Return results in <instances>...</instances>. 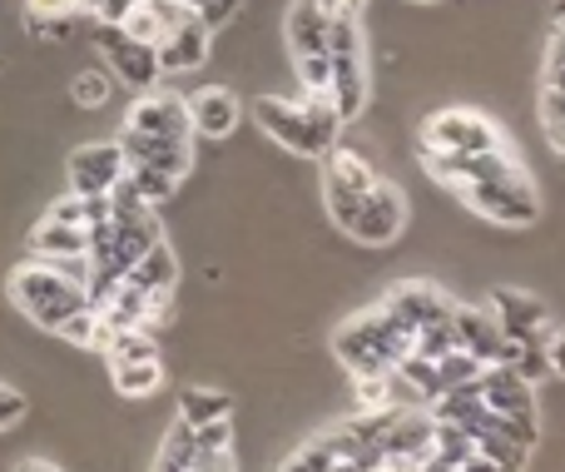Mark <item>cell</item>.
I'll use <instances>...</instances> for the list:
<instances>
[{"instance_id":"cell-1","label":"cell","mask_w":565,"mask_h":472,"mask_svg":"<svg viewBox=\"0 0 565 472\" xmlns=\"http://www.w3.org/2000/svg\"><path fill=\"white\" fill-rule=\"evenodd\" d=\"M254 119L274 145H282L288 155H302V159H322L342 139V125H348L328 95H302V99L258 95Z\"/></svg>"},{"instance_id":"cell-2","label":"cell","mask_w":565,"mask_h":472,"mask_svg":"<svg viewBox=\"0 0 565 472\" xmlns=\"http://www.w3.org/2000/svg\"><path fill=\"white\" fill-rule=\"evenodd\" d=\"M6 294L30 324L45 328V334H55V338H65V328L89 308V289L75 284V279H65L55 264H45V259L20 264L15 274H10Z\"/></svg>"},{"instance_id":"cell-3","label":"cell","mask_w":565,"mask_h":472,"mask_svg":"<svg viewBox=\"0 0 565 472\" xmlns=\"http://www.w3.org/2000/svg\"><path fill=\"white\" fill-rule=\"evenodd\" d=\"M332 348H338L342 368L352 378H372V374H392L417 348V334H407L387 308H372V314H358L352 324H342Z\"/></svg>"},{"instance_id":"cell-4","label":"cell","mask_w":565,"mask_h":472,"mask_svg":"<svg viewBox=\"0 0 565 472\" xmlns=\"http://www.w3.org/2000/svg\"><path fill=\"white\" fill-rule=\"evenodd\" d=\"M332 10V6H328ZM328 60H332V85L328 99L338 105L342 119H362L372 99V75H367V45H362V15H342L332 10L328 25Z\"/></svg>"},{"instance_id":"cell-5","label":"cell","mask_w":565,"mask_h":472,"mask_svg":"<svg viewBox=\"0 0 565 472\" xmlns=\"http://www.w3.org/2000/svg\"><path fill=\"white\" fill-rule=\"evenodd\" d=\"M328 25H332L328 0H292L288 15H282V35H288V55L302 80V95H328L332 85Z\"/></svg>"},{"instance_id":"cell-6","label":"cell","mask_w":565,"mask_h":472,"mask_svg":"<svg viewBox=\"0 0 565 472\" xmlns=\"http://www.w3.org/2000/svg\"><path fill=\"white\" fill-rule=\"evenodd\" d=\"M467 199V209H477L481 219L501 229H526L541 219V199H536V185L526 179V169H511L501 179H481V185H467L457 189Z\"/></svg>"},{"instance_id":"cell-7","label":"cell","mask_w":565,"mask_h":472,"mask_svg":"<svg viewBox=\"0 0 565 472\" xmlns=\"http://www.w3.org/2000/svg\"><path fill=\"white\" fill-rule=\"evenodd\" d=\"M417 149H441V155H487V149H507L501 145L497 119H487L481 109H437L427 115L417 135Z\"/></svg>"},{"instance_id":"cell-8","label":"cell","mask_w":565,"mask_h":472,"mask_svg":"<svg viewBox=\"0 0 565 472\" xmlns=\"http://www.w3.org/2000/svg\"><path fill=\"white\" fill-rule=\"evenodd\" d=\"M372 185H377V169H372L358 149L332 145L328 155H322V195H328V214L338 229L348 224L352 209L372 195Z\"/></svg>"},{"instance_id":"cell-9","label":"cell","mask_w":565,"mask_h":472,"mask_svg":"<svg viewBox=\"0 0 565 472\" xmlns=\"http://www.w3.org/2000/svg\"><path fill=\"white\" fill-rule=\"evenodd\" d=\"M95 40H99V60H105V70L115 75V85L135 90V95H145V90H159V55L154 45H145V40L125 35L119 25H95Z\"/></svg>"},{"instance_id":"cell-10","label":"cell","mask_w":565,"mask_h":472,"mask_svg":"<svg viewBox=\"0 0 565 472\" xmlns=\"http://www.w3.org/2000/svg\"><path fill=\"white\" fill-rule=\"evenodd\" d=\"M402 229H407V199H402L397 185L377 179V185H372V195L362 199V204L352 209V219L342 224V234L358 239V244L387 249V244H397V239H402Z\"/></svg>"},{"instance_id":"cell-11","label":"cell","mask_w":565,"mask_h":472,"mask_svg":"<svg viewBox=\"0 0 565 472\" xmlns=\"http://www.w3.org/2000/svg\"><path fill=\"white\" fill-rule=\"evenodd\" d=\"M65 175H70V195L105 199V195H115V185L129 175V159H125V149H119V139H89V145H79L75 155H70Z\"/></svg>"},{"instance_id":"cell-12","label":"cell","mask_w":565,"mask_h":472,"mask_svg":"<svg viewBox=\"0 0 565 472\" xmlns=\"http://www.w3.org/2000/svg\"><path fill=\"white\" fill-rule=\"evenodd\" d=\"M119 135H139V139H194L189 125V99L174 90H145L135 95V105L125 109V129Z\"/></svg>"},{"instance_id":"cell-13","label":"cell","mask_w":565,"mask_h":472,"mask_svg":"<svg viewBox=\"0 0 565 472\" xmlns=\"http://www.w3.org/2000/svg\"><path fill=\"white\" fill-rule=\"evenodd\" d=\"M491 318L501 324V334L511 338V344H546L551 338V314L541 298L521 294V289H491L487 298Z\"/></svg>"},{"instance_id":"cell-14","label":"cell","mask_w":565,"mask_h":472,"mask_svg":"<svg viewBox=\"0 0 565 472\" xmlns=\"http://www.w3.org/2000/svg\"><path fill=\"white\" fill-rule=\"evenodd\" d=\"M154 55H159V75L164 80L194 75V70H204L209 55H214V30H209L199 15H189V20H179L164 40H159Z\"/></svg>"},{"instance_id":"cell-15","label":"cell","mask_w":565,"mask_h":472,"mask_svg":"<svg viewBox=\"0 0 565 472\" xmlns=\"http://www.w3.org/2000/svg\"><path fill=\"white\" fill-rule=\"evenodd\" d=\"M244 119V99L228 85H204L189 95V125H194V139H228Z\"/></svg>"},{"instance_id":"cell-16","label":"cell","mask_w":565,"mask_h":472,"mask_svg":"<svg viewBox=\"0 0 565 472\" xmlns=\"http://www.w3.org/2000/svg\"><path fill=\"white\" fill-rule=\"evenodd\" d=\"M477 394H481V403H487L491 413H501V418H536V398H531L536 388H531L511 364H487L481 368Z\"/></svg>"},{"instance_id":"cell-17","label":"cell","mask_w":565,"mask_h":472,"mask_svg":"<svg viewBox=\"0 0 565 472\" xmlns=\"http://www.w3.org/2000/svg\"><path fill=\"white\" fill-rule=\"evenodd\" d=\"M382 308H387V314L397 318L407 334H417V328H427V324H437V318H447L457 304H451L441 289H431V284H402L397 294H387V304H382Z\"/></svg>"},{"instance_id":"cell-18","label":"cell","mask_w":565,"mask_h":472,"mask_svg":"<svg viewBox=\"0 0 565 472\" xmlns=\"http://www.w3.org/2000/svg\"><path fill=\"white\" fill-rule=\"evenodd\" d=\"M125 284L139 289L145 298H154V304H174V284H179V259H174V249L159 239V244L149 249V254L125 274Z\"/></svg>"},{"instance_id":"cell-19","label":"cell","mask_w":565,"mask_h":472,"mask_svg":"<svg viewBox=\"0 0 565 472\" xmlns=\"http://www.w3.org/2000/svg\"><path fill=\"white\" fill-rule=\"evenodd\" d=\"M451 324H457V338L461 348H467L471 358H481V364H497L501 348H507V334H501V324L491 318V308H451Z\"/></svg>"},{"instance_id":"cell-20","label":"cell","mask_w":565,"mask_h":472,"mask_svg":"<svg viewBox=\"0 0 565 472\" xmlns=\"http://www.w3.org/2000/svg\"><path fill=\"white\" fill-rule=\"evenodd\" d=\"M79 254H89V229L55 219L45 209V219L30 229V259H79Z\"/></svg>"},{"instance_id":"cell-21","label":"cell","mask_w":565,"mask_h":472,"mask_svg":"<svg viewBox=\"0 0 565 472\" xmlns=\"http://www.w3.org/2000/svg\"><path fill=\"white\" fill-rule=\"evenodd\" d=\"M109 384L119 398H154L164 388V364L159 358H125V364H109Z\"/></svg>"},{"instance_id":"cell-22","label":"cell","mask_w":565,"mask_h":472,"mask_svg":"<svg viewBox=\"0 0 565 472\" xmlns=\"http://www.w3.org/2000/svg\"><path fill=\"white\" fill-rule=\"evenodd\" d=\"M224 418H234V398L218 394V388H184L179 394V423L209 428V423H224Z\"/></svg>"},{"instance_id":"cell-23","label":"cell","mask_w":565,"mask_h":472,"mask_svg":"<svg viewBox=\"0 0 565 472\" xmlns=\"http://www.w3.org/2000/svg\"><path fill=\"white\" fill-rule=\"evenodd\" d=\"M109 95H115V75H109L105 65H89L70 80V99H75L79 109H105Z\"/></svg>"},{"instance_id":"cell-24","label":"cell","mask_w":565,"mask_h":472,"mask_svg":"<svg viewBox=\"0 0 565 472\" xmlns=\"http://www.w3.org/2000/svg\"><path fill=\"white\" fill-rule=\"evenodd\" d=\"M481 358H471L467 348H451V354H441L437 358V388L441 394H451V388H471L481 378Z\"/></svg>"},{"instance_id":"cell-25","label":"cell","mask_w":565,"mask_h":472,"mask_svg":"<svg viewBox=\"0 0 565 472\" xmlns=\"http://www.w3.org/2000/svg\"><path fill=\"white\" fill-rule=\"evenodd\" d=\"M477 453L491 458V463H501V468H511V472H521L531 448L516 443V438H507V433H497V428H487V433H477Z\"/></svg>"},{"instance_id":"cell-26","label":"cell","mask_w":565,"mask_h":472,"mask_svg":"<svg viewBox=\"0 0 565 472\" xmlns=\"http://www.w3.org/2000/svg\"><path fill=\"white\" fill-rule=\"evenodd\" d=\"M541 125H546V139L556 145V155L565 159V95H556V90L541 95Z\"/></svg>"},{"instance_id":"cell-27","label":"cell","mask_w":565,"mask_h":472,"mask_svg":"<svg viewBox=\"0 0 565 472\" xmlns=\"http://www.w3.org/2000/svg\"><path fill=\"white\" fill-rule=\"evenodd\" d=\"M135 6L139 0H79V15H89L95 25H125Z\"/></svg>"},{"instance_id":"cell-28","label":"cell","mask_w":565,"mask_h":472,"mask_svg":"<svg viewBox=\"0 0 565 472\" xmlns=\"http://www.w3.org/2000/svg\"><path fill=\"white\" fill-rule=\"evenodd\" d=\"M25 418H30V398L20 394V388L0 384V433H10V428L25 423Z\"/></svg>"},{"instance_id":"cell-29","label":"cell","mask_w":565,"mask_h":472,"mask_svg":"<svg viewBox=\"0 0 565 472\" xmlns=\"http://www.w3.org/2000/svg\"><path fill=\"white\" fill-rule=\"evenodd\" d=\"M30 20H70L79 15V0H25Z\"/></svg>"},{"instance_id":"cell-30","label":"cell","mask_w":565,"mask_h":472,"mask_svg":"<svg viewBox=\"0 0 565 472\" xmlns=\"http://www.w3.org/2000/svg\"><path fill=\"white\" fill-rule=\"evenodd\" d=\"M546 364H551V374L565 378V328H551V338H546Z\"/></svg>"},{"instance_id":"cell-31","label":"cell","mask_w":565,"mask_h":472,"mask_svg":"<svg viewBox=\"0 0 565 472\" xmlns=\"http://www.w3.org/2000/svg\"><path fill=\"white\" fill-rule=\"evenodd\" d=\"M461 472H511V468H501V463H491V458H481V453H477Z\"/></svg>"},{"instance_id":"cell-32","label":"cell","mask_w":565,"mask_h":472,"mask_svg":"<svg viewBox=\"0 0 565 472\" xmlns=\"http://www.w3.org/2000/svg\"><path fill=\"white\" fill-rule=\"evenodd\" d=\"M15 472H60L55 463H40V458H25V463H20Z\"/></svg>"},{"instance_id":"cell-33","label":"cell","mask_w":565,"mask_h":472,"mask_svg":"<svg viewBox=\"0 0 565 472\" xmlns=\"http://www.w3.org/2000/svg\"><path fill=\"white\" fill-rule=\"evenodd\" d=\"M328 472H367V468H358V463H352V458H342V463H332Z\"/></svg>"},{"instance_id":"cell-34","label":"cell","mask_w":565,"mask_h":472,"mask_svg":"<svg viewBox=\"0 0 565 472\" xmlns=\"http://www.w3.org/2000/svg\"><path fill=\"white\" fill-rule=\"evenodd\" d=\"M174 6H184V10H194V15H199V10H204L209 0H174Z\"/></svg>"}]
</instances>
